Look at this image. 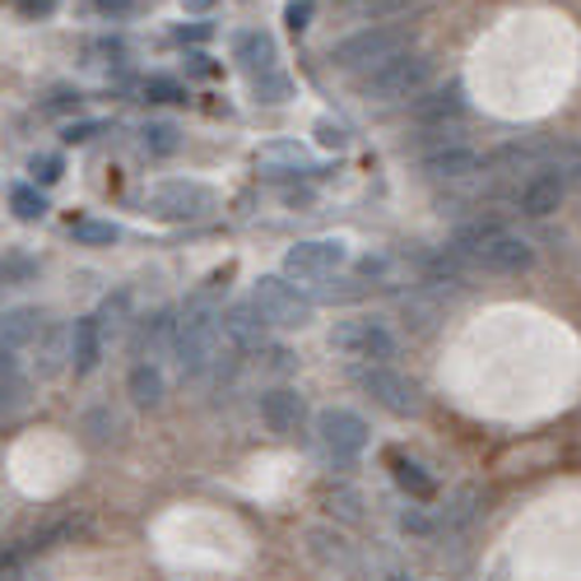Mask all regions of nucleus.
<instances>
[{"instance_id": "45", "label": "nucleus", "mask_w": 581, "mask_h": 581, "mask_svg": "<svg viewBox=\"0 0 581 581\" xmlns=\"http://www.w3.org/2000/svg\"><path fill=\"white\" fill-rule=\"evenodd\" d=\"M358 10H367V14H377V10H391V5H405V0H354Z\"/></svg>"}, {"instance_id": "9", "label": "nucleus", "mask_w": 581, "mask_h": 581, "mask_svg": "<svg viewBox=\"0 0 581 581\" xmlns=\"http://www.w3.org/2000/svg\"><path fill=\"white\" fill-rule=\"evenodd\" d=\"M349 265V242L340 238H307L284 251V280H326Z\"/></svg>"}, {"instance_id": "11", "label": "nucleus", "mask_w": 581, "mask_h": 581, "mask_svg": "<svg viewBox=\"0 0 581 581\" xmlns=\"http://www.w3.org/2000/svg\"><path fill=\"white\" fill-rule=\"evenodd\" d=\"M419 172L429 182H465V178H475V172H483V153H475L465 140H456V145H442V149L423 153Z\"/></svg>"}, {"instance_id": "33", "label": "nucleus", "mask_w": 581, "mask_h": 581, "mask_svg": "<svg viewBox=\"0 0 581 581\" xmlns=\"http://www.w3.org/2000/svg\"><path fill=\"white\" fill-rule=\"evenodd\" d=\"M145 99L149 103H186V89L172 75H149L145 80Z\"/></svg>"}, {"instance_id": "1", "label": "nucleus", "mask_w": 581, "mask_h": 581, "mask_svg": "<svg viewBox=\"0 0 581 581\" xmlns=\"http://www.w3.org/2000/svg\"><path fill=\"white\" fill-rule=\"evenodd\" d=\"M219 280L224 275H209L196 294L182 303L178 312V335H172V354H178L182 377H205L209 367L219 363Z\"/></svg>"}, {"instance_id": "40", "label": "nucleus", "mask_w": 581, "mask_h": 581, "mask_svg": "<svg viewBox=\"0 0 581 581\" xmlns=\"http://www.w3.org/2000/svg\"><path fill=\"white\" fill-rule=\"evenodd\" d=\"M14 5H19V14H24V19H47V14H56L61 0H14Z\"/></svg>"}, {"instance_id": "13", "label": "nucleus", "mask_w": 581, "mask_h": 581, "mask_svg": "<svg viewBox=\"0 0 581 581\" xmlns=\"http://www.w3.org/2000/svg\"><path fill=\"white\" fill-rule=\"evenodd\" d=\"M465 84L460 80H447V84H437V89H423L419 99L410 103V116L423 126H447V122H460L465 116Z\"/></svg>"}, {"instance_id": "42", "label": "nucleus", "mask_w": 581, "mask_h": 581, "mask_svg": "<svg viewBox=\"0 0 581 581\" xmlns=\"http://www.w3.org/2000/svg\"><path fill=\"white\" fill-rule=\"evenodd\" d=\"M10 377H19V354L14 349H0V381H10Z\"/></svg>"}, {"instance_id": "24", "label": "nucleus", "mask_w": 581, "mask_h": 581, "mask_svg": "<svg viewBox=\"0 0 581 581\" xmlns=\"http://www.w3.org/2000/svg\"><path fill=\"white\" fill-rule=\"evenodd\" d=\"M84 433H89L93 447H112V442H122L126 423H122V414H116L112 405H93V410L84 414Z\"/></svg>"}, {"instance_id": "21", "label": "nucleus", "mask_w": 581, "mask_h": 581, "mask_svg": "<svg viewBox=\"0 0 581 581\" xmlns=\"http://www.w3.org/2000/svg\"><path fill=\"white\" fill-rule=\"evenodd\" d=\"M43 312L37 307H10V312H0V349H29L37 335H43Z\"/></svg>"}, {"instance_id": "5", "label": "nucleus", "mask_w": 581, "mask_h": 581, "mask_svg": "<svg viewBox=\"0 0 581 581\" xmlns=\"http://www.w3.org/2000/svg\"><path fill=\"white\" fill-rule=\"evenodd\" d=\"M251 307H257V317L265 326H275V331H303V326H312V317H317V303L298 294V284L284 275H261L251 284Z\"/></svg>"}, {"instance_id": "8", "label": "nucleus", "mask_w": 581, "mask_h": 581, "mask_svg": "<svg viewBox=\"0 0 581 581\" xmlns=\"http://www.w3.org/2000/svg\"><path fill=\"white\" fill-rule=\"evenodd\" d=\"M354 381L381 405V410H391V414H400V419H414V414L423 410L419 381L405 377L400 367H391V363H358V367H354Z\"/></svg>"}, {"instance_id": "18", "label": "nucleus", "mask_w": 581, "mask_h": 581, "mask_svg": "<svg viewBox=\"0 0 581 581\" xmlns=\"http://www.w3.org/2000/svg\"><path fill=\"white\" fill-rule=\"evenodd\" d=\"M238 61H242V70L251 75V80H261V75L280 70V43L265 29H251V33L238 37Z\"/></svg>"}, {"instance_id": "16", "label": "nucleus", "mask_w": 581, "mask_h": 581, "mask_svg": "<svg viewBox=\"0 0 581 581\" xmlns=\"http://www.w3.org/2000/svg\"><path fill=\"white\" fill-rule=\"evenodd\" d=\"M33 349H37V358H33L37 381L61 377L70 367V326H43V335L33 340Z\"/></svg>"}, {"instance_id": "26", "label": "nucleus", "mask_w": 581, "mask_h": 581, "mask_svg": "<svg viewBox=\"0 0 581 581\" xmlns=\"http://www.w3.org/2000/svg\"><path fill=\"white\" fill-rule=\"evenodd\" d=\"M257 163L261 168H270L280 178V172H312V159H307V149L303 145H265L261 153H257Z\"/></svg>"}, {"instance_id": "37", "label": "nucleus", "mask_w": 581, "mask_h": 581, "mask_svg": "<svg viewBox=\"0 0 581 581\" xmlns=\"http://www.w3.org/2000/svg\"><path fill=\"white\" fill-rule=\"evenodd\" d=\"M24 568H29V554L19 545L0 549V581H24Z\"/></svg>"}, {"instance_id": "17", "label": "nucleus", "mask_w": 581, "mask_h": 581, "mask_svg": "<svg viewBox=\"0 0 581 581\" xmlns=\"http://www.w3.org/2000/svg\"><path fill=\"white\" fill-rule=\"evenodd\" d=\"M386 465H391V479H396V489L405 498H414V502H433L437 498V479L429 475V465H423V460L405 456V452H391Z\"/></svg>"}, {"instance_id": "23", "label": "nucleus", "mask_w": 581, "mask_h": 581, "mask_svg": "<svg viewBox=\"0 0 581 581\" xmlns=\"http://www.w3.org/2000/svg\"><path fill=\"white\" fill-rule=\"evenodd\" d=\"M261 317H257V307L242 303V307H232L228 317H219V335L232 340V349H261Z\"/></svg>"}, {"instance_id": "3", "label": "nucleus", "mask_w": 581, "mask_h": 581, "mask_svg": "<svg viewBox=\"0 0 581 581\" xmlns=\"http://www.w3.org/2000/svg\"><path fill=\"white\" fill-rule=\"evenodd\" d=\"M405 52H414V24H373V29L340 37L331 47V66L344 75H367Z\"/></svg>"}, {"instance_id": "7", "label": "nucleus", "mask_w": 581, "mask_h": 581, "mask_svg": "<svg viewBox=\"0 0 581 581\" xmlns=\"http://www.w3.org/2000/svg\"><path fill=\"white\" fill-rule=\"evenodd\" d=\"M149 215L163 219V224H196V219H209L215 215V186L205 182H191V178H168L159 186H149Z\"/></svg>"}, {"instance_id": "28", "label": "nucleus", "mask_w": 581, "mask_h": 581, "mask_svg": "<svg viewBox=\"0 0 581 581\" xmlns=\"http://www.w3.org/2000/svg\"><path fill=\"white\" fill-rule=\"evenodd\" d=\"M10 209H14V219H24V224H43L47 219V196L33 182H19V186H10Z\"/></svg>"}, {"instance_id": "34", "label": "nucleus", "mask_w": 581, "mask_h": 581, "mask_svg": "<svg viewBox=\"0 0 581 581\" xmlns=\"http://www.w3.org/2000/svg\"><path fill=\"white\" fill-rule=\"evenodd\" d=\"M29 172H33V186H56V182H61V172H66V163H61V153H33Z\"/></svg>"}, {"instance_id": "2", "label": "nucleus", "mask_w": 581, "mask_h": 581, "mask_svg": "<svg viewBox=\"0 0 581 581\" xmlns=\"http://www.w3.org/2000/svg\"><path fill=\"white\" fill-rule=\"evenodd\" d=\"M452 257L460 265H475L483 275H526L535 265V247L521 238V232L502 228L498 219H470L460 224L456 242H452Z\"/></svg>"}, {"instance_id": "19", "label": "nucleus", "mask_w": 581, "mask_h": 581, "mask_svg": "<svg viewBox=\"0 0 581 581\" xmlns=\"http://www.w3.org/2000/svg\"><path fill=\"white\" fill-rule=\"evenodd\" d=\"M103 335H99V326H93V317H80L70 326V367H75V377H89L93 367L103 363Z\"/></svg>"}, {"instance_id": "41", "label": "nucleus", "mask_w": 581, "mask_h": 581, "mask_svg": "<svg viewBox=\"0 0 581 581\" xmlns=\"http://www.w3.org/2000/svg\"><path fill=\"white\" fill-rule=\"evenodd\" d=\"M307 19H312V0H288V29L303 33Z\"/></svg>"}, {"instance_id": "43", "label": "nucleus", "mask_w": 581, "mask_h": 581, "mask_svg": "<svg viewBox=\"0 0 581 581\" xmlns=\"http://www.w3.org/2000/svg\"><path fill=\"white\" fill-rule=\"evenodd\" d=\"M317 130H321V145H335V149L344 145V130H340V126H331V122H321Z\"/></svg>"}, {"instance_id": "6", "label": "nucleus", "mask_w": 581, "mask_h": 581, "mask_svg": "<svg viewBox=\"0 0 581 581\" xmlns=\"http://www.w3.org/2000/svg\"><path fill=\"white\" fill-rule=\"evenodd\" d=\"M331 349L358 363H391L400 354V340L381 317H340L331 326Z\"/></svg>"}, {"instance_id": "29", "label": "nucleus", "mask_w": 581, "mask_h": 581, "mask_svg": "<svg viewBox=\"0 0 581 581\" xmlns=\"http://www.w3.org/2000/svg\"><path fill=\"white\" fill-rule=\"evenodd\" d=\"M140 145H145V153H153V159H168V153L182 149V130L172 122H145Z\"/></svg>"}, {"instance_id": "12", "label": "nucleus", "mask_w": 581, "mask_h": 581, "mask_svg": "<svg viewBox=\"0 0 581 581\" xmlns=\"http://www.w3.org/2000/svg\"><path fill=\"white\" fill-rule=\"evenodd\" d=\"M568 191L572 186L563 178H554V172H531V178L516 186V209L526 219H549V215H558V209H563Z\"/></svg>"}, {"instance_id": "15", "label": "nucleus", "mask_w": 581, "mask_h": 581, "mask_svg": "<svg viewBox=\"0 0 581 581\" xmlns=\"http://www.w3.org/2000/svg\"><path fill=\"white\" fill-rule=\"evenodd\" d=\"M303 414H307V405L294 386H275V391L261 396V423L275 437H294L303 429Z\"/></svg>"}, {"instance_id": "44", "label": "nucleus", "mask_w": 581, "mask_h": 581, "mask_svg": "<svg viewBox=\"0 0 581 581\" xmlns=\"http://www.w3.org/2000/svg\"><path fill=\"white\" fill-rule=\"evenodd\" d=\"M400 526H405V531H419V535H423V531H433V521H423L419 512H405V516H400Z\"/></svg>"}, {"instance_id": "46", "label": "nucleus", "mask_w": 581, "mask_h": 581, "mask_svg": "<svg viewBox=\"0 0 581 581\" xmlns=\"http://www.w3.org/2000/svg\"><path fill=\"white\" fill-rule=\"evenodd\" d=\"M178 37H182V43H186V37H191V43H201V37H209V24H196V29H182Z\"/></svg>"}, {"instance_id": "32", "label": "nucleus", "mask_w": 581, "mask_h": 581, "mask_svg": "<svg viewBox=\"0 0 581 581\" xmlns=\"http://www.w3.org/2000/svg\"><path fill=\"white\" fill-rule=\"evenodd\" d=\"M251 93H257V103H288L294 99V80L284 75V66L280 70H270V75H261V80H251Z\"/></svg>"}, {"instance_id": "38", "label": "nucleus", "mask_w": 581, "mask_h": 581, "mask_svg": "<svg viewBox=\"0 0 581 581\" xmlns=\"http://www.w3.org/2000/svg\"><path fill=\"white\" fill-rule=\"evenodd\" d=\"M107 130V122H70L66 130H61V140L66 145H89L93 135H103Z\"/></svg>"}, {"instance_id": "20", "label": "nucleus", "mask_w": 581, "mask_h": 581, "mask_svg": "<svg viewBox=\"0 0 581 581\" xmlns=\"http://www.w3.org/2000/svg\"><path fill=\"white\" fill-rule=\"evenodd\" d=\"M539 172H554L568 186H581V145L577 140H539Z\"/></svg>"}, {"instance_id": "4", "label": "nucleus", "mask_w": 581, "mask_h": 581, "mask_svg": "<svg viewBox=\"0 0 581 581\" xmlns=\"http://www.w3.org/2000/svg\"><path fill=\"white\" fill-rule=\"evenodd\" d=\"M429 80H433V56L405 52V56H396V61L367 70L358 93L367 103H410V99H419V93L429 89Z\"/></svg>"}, {"instance_id": "25", "label": "nucleus", "mask_w": 581, "mask_h": 581, "mask_svg": "<svg viewBox=\"0 0 581 581\" xmlns=\"http://www.w3.org/2000/svg\"><path fill=\"white\" fill-rule=\"evenodd\" d=\"M483 502H489V493L475 489V483H470V489H460V493L447 502V508H442V526H452V531L470 526V521L483 512Z\"/></svg>"}, {"instance_id": "39", "label": "nucleus", "mask_w": 581, "mask_h": 581, "mask_svg": "<svg viewBox=\"0 0 581 581\" xmlns=\"http://www.w3.org/2000/svg\"><path fill=\"white\" fill-rule=\"evenodd\" d=\"M93 5H99V14H107V19H130L145 0H93Z\"/></svg>"}, {"instance_id": "36", "label": "nucleus", "mask_w": 581, "mask_h": 581, "mask_svg": "<svg viewBox=\"0 0 581 581\" xmlns=\"http://www.w3.org/2000/svg\"><path fill=\"white\" fill-rule=\"evenodd\" d=\"M80 107H84V93L80 89H56L52 99L43 103L47 116H66V112H80Z\"/></svg>"}, {"instance_id": "14", "label": "nucleus", "mask_w": 581, "mask_h": 581, "mask_svg": "<svg viewBox=\"0 0 581 581\" xmlns=\"http://www.w3.org/2000/svg\"><path fill=\"white\" fill-rule=\"evenodd\" d=\"M172 335H178V312L172 307H159V312H149L135 321V335H130V349L140 363H159V354L172 349Z\"/></svg>"}, {"instance_id": "30", "label": "nucleus", "mask_w": 581, "mask_h": 581, "mask_svg": "<svg viewBox=\"0 0 581 581\" xmlns=\"http://www.w3.org/2000/svg\"><path fill=\"white\" fill-rule=\"evenodd\" d=\"M126 312H130V294H126V288H116V294H107V298H103V307L93 312V326H99V335L107 340L112 331H122V326H126Z\"/></svg>"}, {"instance_id": "35", "label": "nucleus", "mask_w": 581, "mask_h": 581, "mask_svg": "<svg viewBox=\"0 0 581 581\" xmlns=\"http://www.w3.org/2000/svg\"><path fill=\"white\" fill-rule=\"evenodd\" d=\"M24 400H29V381H24V377L0 381V419L14 414V410H24Z\"/></svg>"}, {"instance_id": "31", "label": "nucleus", "mask_w": 581, "mask_h": 581, "mask_svg": "<svg viewBox=\"0 0 581 581\" xmlns=\"http://www.w3.org/2000/svg\"><path fill=\"white\" fill-rule=\"evenodd\" d=\"M70 238L80 247H112L116 238H122V228H116L112 219H75L70 224Z\"/></svg>"}, {"instance_id": "47", "label": "nucleus", "mask_w": 581, "mask_h": 581, "mask_svg": "<svg viewBox=\"0 0 581 581\" xmlns=\"http://www.w3.org/2000/svg\"><path fill=\"white\" fill-rule=\"evenodd\" d=\"M219 0H182V10H215Z\"/></svg>"}, {"instance_id": "10", "label": "nucleus", "mask_w": 581, "mask_h": 581, "mask_svg": "<svg viewBox=\"0 0 581 581\" xmlns=\"http://www.w3.org/2000/svg\"><path fill=\"white\" fill-rule=\"evenodd\" d=\"M367 423H363V414H354V410H344V405H331V410H321L317 414V442L326 452H331L335 460H354V456H363L367 452Z\"/></svg>"}, {"instance_id": "22", "label": "nucleus", "mask_w": 581, "mask_h": 581, "mask_svg": "<svg viewBox=\"0 0 581 581\" xmlns=\"http://www.w3.org/2000/svg\"><path fill=\"white\" fill-rule=\"evenodd\" d=\"M163 391H168V381H163V373H159V363H135V367H130L126 396L140 405V410H159V405H163Z\"/></svg>"}, {"instance_id": "27", "label": "nucleus", "mask_w": 581, "mask_h": 581, "mask_svg": "<svg viewBox=\"0 0 581 581\" xmlns=\"http://www.w3.org/2000/svg\"><path fill=\"white\" fill-rule=\"evenodd\" d=\"M37 270H43V261H37L33 251H24V247L0 251V284H29V280H37Z\"/></svg>"}]
</instances>
